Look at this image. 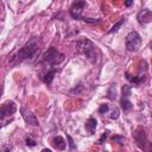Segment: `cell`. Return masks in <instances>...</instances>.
I'll list each match as a JSON object with an SVG mask.
<instances>
[{"mask_svg":"<svg viewBox=\"0 0 152 152\" xmlns=\"http://www.w3.org/2000/svg\"><path fill=\"white\" fill-rule=\"evenodd\" d=\"M37 51V42L36 39H31L28 43H26L19 51L18 53L15 55V59L17 62H21L24 59H27V58H31Z\"/></svg>","mask_w":152,"mask_h":152,"instance_id":"obj_1","label":"cell"},{"mask_svg":"<svg viewBox=\"0 0 152 152\" xmlns=\"http://www.w3.org/2000/svg\"><path fill=\"white\" fill-rule=\"evenodd\" d=\"M43 59H44V62H45L48 65L55 66V65H58L59 63H62V62L64 61V55L61 53L56 48L51 46V48H49L48 51L44 53Z\"/></svg>","mask_w":152,"mask_h":152,"instance_id":"obj_2","label":"cell"},{"mask_svg":"<svg viewBox=\"0 0 152 152\" xmlns=\"http://www.w3.org/2000/svg\"><path fill=\"white\" fill-rule=\"evenodd\" d=\"M76 49H77L78 52L84 53L93 62L95 61V57H96V55H95V46H94L91 40H89V39H81V40H78L76 43Z\"/></svg>","mask_w":152,"mask_h":152,"instance_id":"obj_3","label":"cell"},{"mask_svg":"<svg viewBox=\"0 0 152 152\" xmlns=\"http://www.w3.org/2000/svg\"><path fill=\"white\" fill-rule=\"evenodd\" d=\"M125 45L128 51H138L141 46V37L137 31H132L126 36Z\"/></svg>","mask_w":152,"mask_h":152,"instance_id":"obj_4","label":"cell"},{"mask_svg":"<svg viewBox=\"0 0 152 152\" xmlns=\"http://www.w3.org/2000/svg\"><path fill=\"white\" fill-rule=\"evenodd\" d=\"M17 110V104L13 101H6L0 106V119H5L12 114H14Z\"/></svg>","mask_w":152,"mask_h":152,"instance_id":"obj_5","label":"cell"},{"mask_svg":"<svg viewBox=\"0 0 152 152\" xmlns=\"http://www.w3.org/2000/svg\"><path fill=\"white\" fill-rule=\"evenodd\" d=\"M87 6V2L86 1H75L72 2L71 7H70V15L74 18V19H81V14H82V11L83 8Z\"/></svg>","mask_w":152,"mask_h":152,"instance_id":"obj_6","label":"cell"},{"mask_svg":"<svg viewBox=\"0 0 152 152\" xmlns=\"http://www.w3.org/2000/svg\"><path fill=\"white\" fill-rule=\"evenodd\" d=\"M20 110H21V115H23V118H24V120H25L26 124H30V125H32V126H38V125H39V124H38V120H37V118H36V115H34L31 110H28V109H26V108H24V107H21Z\"/></svg>","mask_w":152,"mask_h":152,"instance_id":"obj_7","label":"cell"},{"mask_svg":"<svg viewBox=\"0 0 152 152\" xmlns=\"http://www.w3.org/2000/svg\"><path fill=\"white\" fill-rule=\"evenodd\" d=\"M134 139H135V141L138 142V145L140 147H144V145L147 142V135H146L145 129L141 128V127L137 128L135 132H134Z\"/></svg>","mask_w":152,"mask_h":152,"instance_id":"obj_8","label":"cell"},{"mask_svg":"<svg viewBox=\"0 0 152 152\" xmlns=\"http://www.w3.org/2000/svg\"><path fill=\"white\" fill-rule=\"evenodd\" d=\"M137 19L140 24H146V23H150L152 20V12L150 10H142L138 13L137 15Z\"/></svg>","mask_w":152,"mask_h":152,"instance_id":"obj_9","label":"cell"},{"mask_svg":"<svg viewBox=\"0 0 152 152\" xmlns=\"http://www.w3.org/2000/svg\"><path fill=\"white\" fill-rule=\"evenodd\" d=\"M126 78L129 81V82H132L133 84H135V86H139L140 83H142V82H145L146 81V76L145 75H139V76H131L128 72H126Z\"/></svg>","mask_w":152,"mask_h":152,"instance_id":"obj_10","label":"cell"},{"mask_svg":"<svg viewBox=\"0 0 152 152\" xmlns=\"http://www.w3.org/2000/svg\"><path fill=\"white\" fill-rule=\"evenodd\" d=\"M96 125H97V121L95 118H89L86 122V129L88 131L89 134H94L95 129H96Z\"/></svg>","mask_w":152,"mask_h":152,"instance_id":"obj_11","label":"cell"},{"mask_svg":"<svg viewBox=\"0 0 152 152\" xmlns=\"http://www.w3.org/2000/svg\"><path fill=\"white\" fill-rule=\"evenodd\" d=\"M52 145H53L55 148L62 151V150L65 148L66 142H65V140H64L62 137H55V138H53V141H52Z\"/></svg>","mask_w":152,"mask_h":152,"instance_id":"obj_12","label":"cell"},{"mask_svg":"<svg viewBox=\"0 0 152 152\" xmlns=\"http://www.w3.org/2000/svg\"><path fill=\"white\" fill-rule=\"evenodd\" d=\"M120 103H121V108H122L125 112H128V110H131V109L133 108L132 102H131L127 97H122L121 101H120Z\"/></svg>","mask_w":152,"mask_h":152,"instance_id":"obj_13","label":"cell"},{"mask_svg":"<svg viewBox=\"0 0 152 152\" xmlns=\"http://www.w3.org/2000/svg\"><path fill=\"white\" fill-rule=\"evenodd\" d=\"M56 74H57V69H52V70H50V71L44 76V82H45L46 84H50V83L52 82V80H53V77H55Z\"/></svg>","mask_w":152,"mask_h":152,"instance_id":"obj_14","label":"cell"},{"mask_svg":"<svg viewBox=\"0 0 152 152\" xmlns=\"http://www.w3.org/2000/svg\"><path fill=\"white\" fill-rule=\"evenodd\" d=\"M124 23H125V19H124V18H121V19H120V20H119V21H118V23H116V24H115V25H114V26H113V27H112V28L108 31V33H113V32H116V31L119 30V27H120V26H121Z\"/></svg>","mask_w":152,"mask_h":152,"instance_id":"obj_15","label":"cell"},{"mask_svg":"<svg viewBox=\"0 0 152 152\" xmlns=\"http://www.w3.org/2000/svg\"><path fill=\"white\" fill-rule=\"evenodd\" d=\"M131 95V86H122V97H128Z\"/></svg>","mask_w":152,"mask_h":152,"instance_id":"obj_16","label":"cell"},{"mask_svg":"<svg viewBox=\"0 0 152 152\" xmlns=\"http://www.w3.org/2000/svg\"><path fill=\"white\" fill-rule=\"evenodd\" d=\"M109 118H110V119H114V120H116V119L119 118V109H118L116 107H114V108L112 109V112H110V115H109Z\"/></svg>","mask_w":152,"mask_h":152,"instance_id":"obj_17","label":"cell"},{"mask_svg":"<svg viewBox=\"0 0 152 152\" xmlns=\"http://www.w3.org/2000/svg\"><path fill=\"white\" fill-rule=\"evenodd\" d=\"M108 109H109V106L108 104H101L100 106V108H99V113L100 114H104V113H107L108 112Z\"/></svg>","mask_w":152,"mask_h":152,"instance_id":"obj_18","label":"cell"},{"mask_svg":"<svg viewBox=\"0 0 152 152\" xmlns=\"http://www.w3.org/2000/svg\"><path fill=\"white\" fill-rule=\"evenodd\" d=\"M112 140H113V141H115V142H119V144H124L125 138H124V137H121V135H114V137L112 138Z\"/></svg>","mask_w":152,"mask_h":152,"instance_id":"obj_19","label":"cell"},{"mask_svg":"<svg viewBox=\"0 0 152 152\" xmlns=\"http://www.w3.org/2000/svg\"><path fill=\"white\" fill-rule=\"evenodd\" d=\"M26 145H27V146L33 147V146H36V145H37V142H36V140H34V139H32L31 137H27V138H26Z\"/></svg>","mask_w":152,"mask_h":152,"instance_id":"obj_20","label":"cell"},{"mask_svg":"<svg viewBox=\"0 0 152 152\" xmlns=\"http://www.w3.org/2000/svg\"><path fill=\"white\" fill-rule=\"evenodd\" d=\"M115 89V84H112L110 86V88H109V90H108V97L110 99V100H114L115 99V96H113V90ZM114 94H115V91H114Z\"/></svg>","mask_w":152,"mask_h":152,"instance_id":"obj_21","label":"cell"},{"mask_svg":"<svg viewBox=\"0 0 152 152\" xmlns=\"http://www.w3.org/2000/svg\"><path fill=\"white\" fill-rule=\"evenodd\" d=\"M107 135H108V131H106V132H104V133H103V134L101 135V138H100V139H99V140L96 141V144H97V145L102 144V142H103V141H104V140L107 139Z\"/></svg>","mask_w":152,"mask_h":152,"instance_id":"obj_22","label":"cell"},{"mask_svg":"<svg viewBox=\"0 0 152 152\" xmlns=\"http://www.w3.org/2000/svg\"><path fill=\"white\" fill-rule=\"evenodd\" d=\"M11 148H12V146H11L10 144H5V145L0 148V152H10Z\"/></svg>","mask_w":152,"mask_h":152,"instance_id":"obj_23","label":"cell"},{"mask_svg":"<svg viewBox=\"0 0 152 152\" xmlns=\"http://www.w3.org/2000/svg\"><path fill=\"white\" fill-rule=\"evenodd\" d=\"M83 21L86 23H90V24H94V23H99L100 20H96V19H91V18H81Z\"/></svg>","mask_w":152,"mask_h":152,"instance_id":"obj_24","label":"cell"},{"mask_svg":"<svg viewBox=\"0 0 152 152\" xmlns=\"http://www.w3.org/2000/svg\"><path fill=\"white\" fill-rule=\"evenodd\" d=\"M66 138H68V141H69V146H70V148H71V150H74V148H75V144H74L72 138H71L70 135H66Z\"/></svg>","mask_w":152,"mask_h":152,"instance_id":"obj_25","label":"cell"},{"mask_svg":"<svg viewBox=\"0 0 152 152\" xmlns=\"http://www.w3.org/2000/svg\"><path fill=\"white\" fill-rule=\"evenodd\" d=\"M42 152H52V151H51L50 148H43V150H42Z\"/></svg>","mask_w":152,"mask_h":152,"instance_id":"obj_26","label":"cell"},{"mask_svg":"<svg viewBox=\"0 0 152 152\" xmlns=\"http://www.w3.org/2000/svg\"><path fill=\"white\" fill-rule=\"evenodd\" d=\"M132 2H133V1H126L125 5H126V6H129V5H132Z\"/></svg>","mask_w":152,"mask_h":152,"instance_id":"obj_27","label":"cell"},{"mask_svg":"<svg viewBox=\"0 0 152 152\" xmlns=\"http://www.w3.org/2000/svg\"><path fill=\"white\" fill-rule=\"evenodd\" d=\"M0 128H1V124H0Z\"/></svg>","mask_w":152,"mask_h":152,"instance_id":"obj_28","label":"cell"}]
</instances>
